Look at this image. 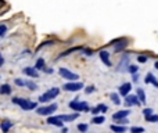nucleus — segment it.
<instances>
[{"label":"nucleus","instance_id":"f257e3e1","mask_svg":"<svg viewBox=\"0 0 158 133\" xmlns=\"http://www.w3.org/2000/svg\"><path fill=\"white\" fill-rule=\"evenodd\" d=\"M13 103H14V104H17V105H19V107L22 108L24 111H31V110H35V108H36V103L31 101V100H28V99L14 97Z\"/></svg>","mask_w":158,"mask_h":133},{"label":"nucleus","instance_id":"f03ea898","mask_svg":"<svg viewBox=\"0 0 158 133\" xmlns=\"http://www.w3.org/2000/svg\"><path fill=\"white\" fill-rule=\"evenodd\" d=\"M58 94H60V89L58 88H51V89H49L46 93H43L42 96H39V101L40 103H47V101H50V100H53V99H56Z\"/></svg>","mask_w":158,"mask_h":133},{"label":"nucleus","instance_id":"7ed1b4c3","mask_svg":"<svg viewBox=\"0 0 158 133\" xmlns=\"http://www.w3.org/2000/svg\"><path fill=\"white\" fill-rule=\"evenodd\" d=\"M68 105H70V108L71 110H74V111H83V112H89V111H90L88 103L86 101H79L78 99L72 100Z\"/></svg>","mask_w":158,"mask_h":133},{"label":"nucleus","instance_id":"20e7f679","mask_svg":"<svg viewBox=\"0 0 158 133\" xmlns=\"http://www.w3.org/2000/svg\"><path fill=\"white\" fill-rule=\"evenodd\" d=\"M58 105L56 104V103H53V104H50V105H46V107H39L38 110H36V112H38L39 115H44V116H49V115H51L54 111H57Z\"/></svg>","mask_w":158,"mask_h":133},{"label":"nucleus","instance_id":"39448f33","mask_svg":"<svg viewBox=\"0 0 158 133\" xmlns=\"http://www.w3.org/2000/svg\"><path fill=\"white\" fill-rule=\"evenodd\" d=\"M63 89L65 92H79L83 89V83L82 82H76V81H71V82L65 83L63 86Z\"/></svg>","mask_w":158,"mask_h":133},{"label":"nucleus","instance_id":"423d86ee","mask_svg":"<svg viewBox=\"0 0 158 133\" xmlns=\"http://www.w3.org/2000/svg\"><path fill=\"white\" fill-rule=\"evenodd\" d=\"M60 75H61V78H64V79H67V81H78L79 79V75L78 74H75V72H72V71L67 70V68H60Z\"/></svg>","mask_w":158,"mask_h":133},{"label":"nucleus","instance_id":"0eeeda50","mask_svg":"<svg viewBox=\"0 0 158 133\" xmlns=\"http://www.w3.org/2000/svg\"><path fill=\"white\" fill-rule=\"evenodd\" d=\"M112 44H118V46H115V53H119V51H122L124 49L128 47V40L125 38H119L117 40H112L108 46H112Z\"/></svg>","mask_w":158,"mask_h":133},{"label":"nucleus","instance_id":"6e6552de","mask_svg":"<svg viewBox=\"0 0 158 133\" xmlns=\"http://www.w3.org/2000/svg\"><path fill=\"white\" fill-rule=\"evenodd\" d=\"M129 56L128 54H124V57H122V60H121L119 65L117 67V71L118 72H126L128 71V65H129Z\"/></svg>","mask_w":158,"mask_h":133},{"label":"nucleus","instance_id":"1a4fd4ad","mask_svg":"<svg viewBox=\"0 0 158 133\" xmlns=\"http://www.w3.org/2000/svg\"><path fill=\"white\" fill-rule=\"evenodd\" d=\"M47 123H49V125H54V126H57V127H63L64 126V122L60 119L58 116H50V115H49Z\"/></svg>","mask_w":158,"mask_h":133},{"label":"nucleus","instance_id":"9d476101","mask_svg":"<svg viewBox=\"0 0 158 133\" xmlns=\"http://www.w3.org/2000/svg\"><path fill=\"white\" fill-rule=\"evenodd\" d=\"M126 97V100H125V103H126V105L129 107V105H140V101L139 99H137V96H125Z\"/></svg>","mask_w":158,"mask_h":133},{"label":"nucleus","instance_id":"9b49d317","mask_svg":"<svg viewBox=\"0 0 158 133\" xmlns=\"http://www.w3.org/2000/svg\"><path fill=\"white\" fill-rule=\"evenodd\" d=\"M79 116V114H63V115H58V118L63 121V122H72V121H75L76 118Z\"/></svg>","mask_w":158,"mask_h":133},{"label":"nucleus","instance_id":"f8f14e48","mask_svg":"<svg viewBox=\"0 0 158 133\" xmlns=\"http://www.w3.org/2000/svg\"><path fill=\"white\" fill-rule=\"evenodd\" d=\"M22 72H24L25 75L31 76V78H38V76H39L38 70H36L35 67H26V68H24V70H22Z\"/></svg>","mask_w":158,"mask_h":133},{"label":"nucleus","instance_id":"ddd939ff","mask_svg":"<svg viewBox=\"0 0 158 133\" xmlns=\"http://www.w3.org/2000/svg\"><path fill=\"white\" fill-rule=\"evenodd\" d=\"M83 47L82 46H76V47H71V49H68V50H65L63 51L60 56L57 57V60H60V58H64V57H67L68 54H72V53H75V51H79V50H82Z\"/></svg>","mask_w":158,"mask_h":133},{"label":"nucleus","instance_id":"4468645a","mask_svg":"<svg viewBox=\"0 0 158 133\" xmlns=\"http://www.w3.org/2000/svg\"><path fill=\"white\" fill-rule=\"evenodd\" d=\"M130 115V111L129 110H122V111H118L112 115V119L114 121H118V119H122V118H126Z\"/></svg>","mask_w":158,"mask_h":133},{"label":"nucleus","instance_id":"2eb2a0df","mask_svg":"<svg viewBox=\"0 0 158 133\" xmlns=\"http://www.w3.org/2000/svg\"><path fill=\"white\" fill-rule=\"evenodd\" d=\"M99 56H100L101 58V61L106 64L107 67H111V60H110V54H108L107 51H104V50H101L100 53H99Z\"/></svg>","mask_w":158,"mask_h":133},{"label":"nucleus","instance_id":"dca6fc26","mask_svg":"<svg viewBox=\"0 0 158 133\" xmlns=\"http://www.w3.org/2000/svg\"><path fill=\"white\" fill-rule=\"evenodd\" d=\"M130 90H132V83H124V85H121L119 93L122 96H126V94H129Z\"/></svg>","mask_w":158,"mask_h":133},{"label":"nucleus","instance_id":"f3484780","mask_svg":"<svg viewBox=\"0 0 158 133\" xmlns=\"http://www.w3.org/2000/svg\"><path fill=\"white\" fill-rule=\"evenodd\" d=\"M144 82L146 83H151V85H154L155 88H158V81H157V78L152 75V74H147V76H146V79H144Z\"/></svg>","mask_w":158,"mask_h":133},{"label":"nucleus","instance_id":"a211bd4d","mask_svg":"<svg viewBox=\"0 0 158 133\" xmlns=\"http://www.w3.org/2000/svg\"><path fill=\"white\" fill-rule=\"evenodd\" d=\"M11 127H13V122H11V121H3V122L0 123V129H1L3 132H8Z\"/></svg>","mask_w":158,"mask_h":133},{"label":"nucleus","instance_id":"6ab92c4d","mask_svg":"<svg viewBox=\"0 0 158 133\" xmlns=\"http://www.w3.org/2000/svg\"><path fill=\"white\" fill-rule=\"evenodd\" d=\"M137 99H139L140 104H146V103H147V99H146V93H144V90H143L141 88L137 89Z\"/></svg>","mask_w":158,"mask_h":133},{"label":"nucleus","instance_id":"aec40b11","mask_svg":"<svg viewBox=\"0 0 158 133\" xmlns=\"http://www.w3.org/2000/svg\"><path fill=\"white\" fill-rule=\"evenodd\" d=\"M0 94H4V96H8L11 94V86L10 85H1L0 86Z\"/></svg>","mask_w":158,"mask_h":133},{"label":"nucleus","instance_id":"412c9836","mask_svg":"<svg viewBox=\"0 0 158 133\" xmlns=\"http://www.w3.org/2000/svg\"><path fill=\"white\" fill-rule=\"evenodd\" d=\"M110 129L112 130V132H118V133H124L126 132V127L125 126H118V125H111Z\"/></svg>","mask_w":158,"mask_h":133},{"label":"nucleus","instance_id":"4be33fe9","mask_svg":"<svg viewBox=\"0 0 158 133\" xmlns=\"http://www.w3.org/2000/svg\"><path fill=\"white\" fill-rule=\"evenodd\" d=\"M110 99H111V101L114 103V104H117V105H119L121 104V99L117 93H111V94H110Z\"/></svg>","mask_w":158,"mask_h":133},{"label":"nucleus","instance_id":"5701e85b","mask_svg":"<svg viewBox=\"0 0 158 133\" xmlns=\"http://www.w3.org/2000/svg\"><path fill=\"white\" fill-rule=\"evenodd\" d=\"M104 121H106V118H104V116H97V115H95V116H93V119H92V122H93V123H96V125H101Z\"/></svg>","mask_w":158,"mask_h":133},{"label":"nucleus","instance_id":"b1692460","mask_svg":"<svg viewBox=\"0 0 158 133\" xmlns=\"http://www.w3.org/2000/svg\"><path fill=\"white\" fill-rule=\"evenodd\" d=\"M146 121L147 122H158V115H155L154 112L150 115H146Z\"/></svg>","mask_w":158,"mask_h":133},{"label":"nucleus","instance_id":"393cba45","mask_svg":"<svg viewBox=\"0 0 158 133\" xmlns=\"http://www.w3.org/2000/svg\"><path fill=\"white\" fill-rule=\"evenodd\" d=\"M25 86L29 89V90H36V89H38V85L35 82H32V81H25Z\"/></svg>","mask_w":158,"mask_h":133},{"label":"nucleus","instance_id":"a878e982","mask_svg":"<svg viewBox=\"0 0 158 133\" xmlns=\"http://www.w3.org/2000/svg\"><path fill=\"white\" fill-rule=\"evenodd\" d=\"M35 68H36V70H43L44 68V60L43 58H39L38 61H36V64H35Z\"/></svg>","mask_w":158,"mask_h":133},{"label":"nucleus","instance_id":"bb28decb","mask_svg":"<svg viewBox=\"0 0 158 133\" xmlns=\"http://www.w3.org/2000/svg\"><path fill=\"white\" fill-rule=\"evenodd\" d=\"M56 43V40H46V42H43L42 44H39V47H38V50H40L42 47H44V46H51V44H54Z\"/></svg>","mask_w":158,"mask_h":133},{"label":"nucleus","instance_id":"cd10ccee","mask_svg":"<svg viewBox=\"0 0 158 133\" xmlns=\"http://www.w3.org/2000/svg\"><path fill=\"white\" fill-rule=\"evenodd\" d=\"M139 71V67H136V65H128V72H130V74H136Z\"/></svg>","mask_w":158,"mask_h":133},{"label":"nucleus","instance_id":"c85d7f7f","mask_svg":"<svg viewBox=\"0 0 158 133\" xmlns=\"http://www.w3.org/2000/svg\"><path fill=\"white\" fill-rule=\"evenodd\" d=\"M88 129H89V126L86 123H79V125H78V130H79V132H86Z\"/></svg>","mask_w":158,"mask_h":133},{"label":"nucleus","instance_id":"c756f323","mask_svg":"<svg viewBox=\"0 0 158 133\" xmlns=\"http://www.w3.org/2000/svg\"><path fill=\"white\" fill-rule=\"evenodd\" d=\"M130 132H133V133L144 132V127H141V126H133V127H130Z\"/></svg>","mask_w":158,"mask_h":133},{"label":"nucleus","instance_id":"7c9ffc66","mask_svg":"<svg viewBox=\"0 0 158 133\" xmlns=\"http://www.w3.org/2000/svg\"><path fill=\"white\" fill-rule=\"evenodd\" d=\"M97 107H99V110H100V112H107L108 111V107L106 105V104H99Z\"/></svg>","mask_w":158,"mask_h":133},{"label":"nucleus","instance_id":"2f4dec72","mask_svg":"<svg viewBox=\"0 0 158 133\" xmlns=\"http://www.w3.org/2000/svg\"><path fill=\"white\" fill-rule=\"evenodd\" d=\"M95 90H96L95 86H88V88L85 89V93H86V94H90V93H93Z\"/></svg>","mask_w":158,"mask_h":133},{"label":"nucleus","instance_id":"473e14b6","mask_svg":"<svg viewBox=\"0 0 158 133\" xmlns=\"http://www.w3.org/2000/svg\"><path fill=\"white\" fill-rule=\"evenodd\" d=\"M14 82H15L17 86H21V88H22V86H25V81H22V79H15Z\"/></svg>","mask_w":158,"mask_h":133},{"label":"nucleus","instance_id":"72a5a7b5","mask_svg":"<svg viewBox=\"0 0 158 133\" xmlns=\"http://www.w3.org/2000/svg\"><path fill=\"white\" fill-rule=\"evenodd\" d=\"M7 32V26L6 25H0V36H3Z\"/></svg>","mask_w":158,"mask_h":133},{"label":"nucleus","instance_id":"f704fd0d","mask_svg":"<svg viewBox=\"0 0 158 133\" xmlns=\"http://www.w3.org/2000/svg\"><path fill=\"white\" fill-rule=\"evenodd\" d=\"M152 111H154L152 108H144V110H143V114H144V116H146V115L152 114Z\"/></svg>","mask_w":158,"mask_h":133},{"label":"nucleus","instance_id":"c9c22d12","mask_svg":"<svg viewBox=\"0 0 158 133\" xmlns=\"http://www.w3.org/2000/svg\"><path fill=\"white\" fill-rule=\"evenodd\" d=\"M137 61H139V63H146V61H147V57H146V56H137Z\"/></svg>","mask_w":158,"mask_h":133},{"label":"nucleus","instance_id":"e433bc0d","mask_svg":"<svg viewBox=\"0 0 158 133\" xmlns=\"http://www.w3.org/2000/svg\"><path fill=\"white\" fill-rule=\"evenodd\" d=\"M93 115H97L99 112H100V110H99V107H95V108H92V111H90Z\"/></svg>","mask_w":158,"mask_h":133},{"label":"nucleus","instance_id":"4c0bfd02","mask_svg":"<svg viewBox=\"0 0 158 133\" xmlns=\"http://www.w3.org/2000/svg\"><path fill=\"white\" fill-rule=\"evenodd\" d=\"M43 71L46 72V74H53V72H54V70H53V68H46V67L43 68Z\"/></svg>","mask_w":158,"mask_h":133},{"label":"nucleus","instance_id":"58836bf2","mask_svg":"<svg viewBox=\"0 0 158 133\" xmlns=\"http://www.w3.org/2000/svg\"><path fill=\"white\" fill-rule=\"evenodd\" d=\"M82 50L85 51L88 56H93V51H92V50H89V49H82Z\"/></svg>","mask_w":158,"mask_h":133},{"label":"nucleus","instance_id":"ea45409f","mask_svg":"<svg viewBox=\"0 0 158 133\" xmlns=\"http://www.w3.org/2000/svg\"><path fill=\"white\" fill-rule=\"evenodd\" d=\"M3 64H4V58H3V56L0 54V67H1Z\"/></svg>","mask_w":158,"mask_h":133},{"label":"nucleus","instance_id":"a19ab883","mask_svg":"<svg viewBox=\"0 0 158 133\" xmlns=\"http://www.w3.org/2000/svg\"><path fill=\"white\" fill-rule=\"evenodd\" d=\"M137 79H139V76L136 75V74H133V82H136Z\"/></svg>","mask_w":158,"mask_h":133},{"label":"nucleus","instance_id":"79ce46f5","mask_svg":"<svg viewBox=\"0 0 158 133\" xmlns=\"http://www.w3.org/2000/svg\"><path fill=\"white\" fill-rule=\"evenodd\" d=\"M154 67H155V68L158 70V61H155V64H154Z\"/></svg>","mask_w":158,"mask_h":133}]
</instances>
